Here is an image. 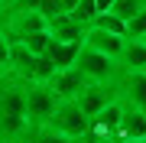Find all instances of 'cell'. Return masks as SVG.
Segmentation results:
<instances>
[{
  "label": "cell",
  "instance_id": "1",
  "mask_svg": "<svg viewBox=\"0 0 146 143\" xmlns=\"http://www.w3.org/2000/svg\"><path fill=\"white\" fill-rule=\"evenodd\" d=\"M26 85L29 81L16 75H0V140L3 143H23L29 133L26 120Z\"/></svg>",
  "mask_w": 146,
  "mask_h": 143
},
{
  "label": "cell",
  "instance_id": "28",
  "mask_svg": "<svg viewBox=\"0 0 146 143\" xmlns=\"http://www.w3.org/2000/svg\"><path fill=\"white\" fill-rule=\"evenodd\" d=\"M0 143H3V140H0Z\"/></svg>",
  "mask_w": 146,
  "mask_h": 143
},
{
  "label": "cell",
  "instance_id": "15",
  "mask_svg": "<svg viewBox=\"0 0 146 143\" xmlns=\"http://www.w3.org/2000/svg\"><path fill=\"white\" fill-rule=\"evenodd\" d=\"M120 69H146V43L143 39H130L120 52Z\"/></svg>",
  "mask_w": 146,
  "mask_h": 143
},
{
  "label": "cell",
  "instance_id": "27",
  "mask_svg": "<svg viewBox=\"0 0 146 143\" xmlns=\"http://www.w3.org/2000/svg\"><path fill=\"white\" fill-rule=\"evenodd\" d=\"M143 43H146V39H143Z\"/></svg>",
  "mask_w": 146,
  "mask_h": 143
},
{
  "label": "cell",
  "instance_id": "21",
  "mask_svg": "<svg viewBox=\"0 0 146 143\" xmlns=\"http://www.w3.org/2000/svg\"><path fill=\"white\" fill-rule=\"evenodd\" d=\"M39 7H42V0H3V20L10 13H26V10H39Z\"/></svg>",
  "mask_w": 146,
  "mask_h": 143
},
{
  "label": "cell",
  "instance_id": "25",
  "mask_svg": "<svg viewBox=\"0 0 146 143\" xmlns=\"http://www.w3.org/2000/svg\"><path fill=\"white\" fill-rule=\"evenodd\" d=\"M117 143H146V140H117Z\"/></svg>",
  "mask_w": 146,
  "mask_h": 143
},
{
  "label": "cell",
  "instance_id": "13",
  "mask_svg": "<svg viewBox=\"0 0 146 143\" xmlns=\"http://www.w3.org/2000/svg\"><path fill=\"white\" fill-rule=\"evenodd\" d=\"M120 140H146V111H140V107H133V104H123Z\"/></svg>",
  "mask_w": 146,
  "mask_h": 143
},
{
  "label": "cell",
  "instance_id": "20",
  "mask_svg": "<svg viewBox=\"0 0 146 143\" xmlns=\"http://www.w3.org/2000/svg\"><path fill=\"white\" fill-rule=\"evenodd\" d=\"M23 43H26L36 55H49V46H52V33H49V29H39V33H33L29 39H23Z\"/></svg>",
  "mask_w": 146,
  "mask_h": 143
},
{
  "label": "cell",
  "instance_id": "19",
  "mask_svg": "<svg viewBox=\"0 0 146 143\" xmlns=\"http://www.w3.org/2000/svg\"><path fill=\"white\" fill-rule=\"evenodd\" d=\"M72 16H75L78 23H84V26H91L94 16H98V0H78L75 10H72Z\"/></svg>",
  "mask_w": 146,
  "mask_h": 143
},
{
  "label": "cell",
  "instance_id": "26",
  "mask_svg": "<svg viewBox=\"0 0 146 143\" xmlns=\"http://www.w3.org/2000/svg\"><path fill=\"white\" fill-rule=\"evenodd\" d=\"M0 20H3V0H0Z\"/></svg>",
  "mask_w": 146,
  "mask_h": 143
},
{
  "label": "cell",
  "instance_id": "22",
  "mask_svg": "<svg viewBox=\"0 0 146 143\" xmlns=\"http://www.w3.org/2000/svg\"><path fill=\"white\" fill-rule=\"evenodd\" d=\"M127 36L130 39H146V10L127 20Z\"/></svg>",
  "mask_w": 146,
  "mask_h": 143
},
{
  "label": "cell",
  "instance_id": "18",
  "mask_svg": "<svg viewBox=\"0 0 146 143\" xmlns=\"http://www.w3.org/2000/svg\"><path fill=\"white\" fill-rule=\"evenodd\" d=\"M143 10H146V0H114V7H110V13H117L120 20H130Z\"/></svg>",
  "mask_w": 146,
  "mask_h": 143
},
{
  "label": "cell",
  "instance_id": "16",
  "mask_svg": "<svg viewBox=\"0 0 146 143\" xmlns=\"http://www.w3.org/2000/svg\"><path fill=\"white\" fill-rule=\"evenodd\" d=\"M23 143H78V140H72V137H65V133L52 130L49 124H42V127H29Z\"/></svg>",
  "mask_w": 146,
  "mask_h": 143
},
{
  "label": "cell",
  "instance_id": "10",
  "mask_svg": "<svg viewBox=\"0 0 146 143\" xmlns=\"http://www.w3.org/2000/svg\"><path fill=\"white\" fill-rule=\"evenodd\" d=\"M36 52L26 46V43H20V39H10V72L16 75V78H23V81H33L36 78Z\"/></svg>",
  "mask_w": 146,
  "mask_h": 143
},
{
  "label": "cell",
  "instance_id": "8",
  "mask_svg": "<svg viewBox=\"0 0 146 143\" xmlns=\"http://www.w3.org/2000/svg\"><path fill=\"white\" fill-rule=\"evenodd\" d=\"M46 85L55 91L58 101H68V98H75L84 85H88V78H84V72L78 69V65H68V69H58L52 78L46 81Z\"/></svg>",
  "mask_w": 146,
  "mask_h": 143
},
{
  "label": "cell",
  "instance_id": "4",
  "mask_svg": "<svg viewBox=\"0 0 146 143\" xmlns=\"http://www.w3.org/2000/svg\"><path fill=\"white\" fill-rule=\"evenodd\" d=\"M75 65L84 72L88 81H117V75H120V62H117V59L98 52V49H91V46H81Z\"/></svg>",
  "mask_w": 146,
  "mask_h": 143
},
{
  "label": "cell",
  "instance_id": "6",
  "mask_svg": "<svg viewBox=\"0 0 146 143\" xmlns=\"http://www.w3.org/2000/svg\"><path fill=\"white\" fill-rule=\"evenodd\" d=\"M117 91H120L123 104H133L140 111H146V69H120Z\"/></svg>",
  "mask_w": 146,
  "mask_h": 143
},
{
  "label": "cell",
  "instance_id": "3",
  "mask_svg": "<svg viewBox=\"0 0 146 143\" xmlns=\"http://www.w3.org/2000/svg\"><path fill=\"white\" fill-rule=\"evenodd\" d=\"M49 127L58 130V133H65V137H72V140H81L84 133L91 130V117L81 111V104L75 98H68V101H58V107H55L52 120H49Z\"/></svg>",
  "mask_w": 146,
  "mask_h": 143
},
{
  "label": "cell",
  "instance_id": "11",
  "mask_svg": "<svg viewBox=\"0 0 146 143\" xmlns=\"http://www.w3.org/2000/svg\"><path fill=\"white\" fill-rule=\"evenodd\" d=\"M120 117H123V101H114V104H107L101 114L91 117V130L101 133V137H117L120 140Z\"/></svg>",
  "mask_w": 146,
  "mask_h": 143
},
{
  "label": "cell",
  "instance_id": "17",
  "mask_svg": "<svg viewBox=\"0 0 146 143\" xmlns=\"http://www.w3.org/2000/svg\"><path fill=\"white\" fill-rule=\"evenodd\" d=\"M91 26H101V29H110L117 36H127V20H120L117 13H98Z\"/></svg>",
  "mask_w": 146,
  "mask_h": 143
},
{
  "label": "cell",
  "instance_id": "9",
  "mask_svg": "<svg viewBox=\"0 0 146 143\" xmlns=\"http://www.w3.org/2000/svg\"><path fill=\"white\" fill-rule=\"evenodd\" d=\"M84 46H91V49H98V52H104V55H110V59L120 62V52H123V46H127V36H117V33L101 29V26H88Z\"/></svg>",
  "mask_w": 146,
  "mask_h": 143
},
{
  "label": "cell",
  "instance_id": "24",
  "mask_svg": "<svg viewBox=\"0 0 146 143\" xmlns=\"http://www.w3.org/2000/svg\"><path fill=\"white\" fill-rule=\"evenodd\" d=\"M78 143H117V137H101V133L88 130V133H84V137H81Z\"/></svg>",
  "mask_w": 146,
  "mask_h": 143
},
{
  "label": "cell",
  "instance_id": "23",
  "mask_svg": "<svg viewBox=\"0 0 146 143\" xmlns=\"http://www.w3.org/2000/svg\"><path fill=\"white\" fill-rule=\"evenodd\" d=\"M0 75H10V36L0 29Z\"/></svg>",
  "mask_w": 146,
  "mask_h": 143
},
{
  "label": "cell",
  "instance_id": "14",
  "mask_svg": "<svg viewBox=\"0 0 146 143\" xmlns=\"http://www.w3.org/2000/svg\"><path fill=\"white\" fill-rule=\"evenodd\" d=\"M81 46H84V43H62V39H52V46H49V59H52L58 69H68V65L78 62Z\"/></svg>",
  "mask_w": 146,
  "mask_h": 143
},
{
  "label": "cell",
  "instance_id": "5",
  "mask_svg": "<svg viewBox=\"0 0 146 143\" xmlns=\"http://www.w3.org/2000/svg\"><path fill=\"white\" fill-rule=\"evenodd\" d=\"M120 98V91H117V81H88L78 94H75V101L81 104V111L94 117V114H101L107 104H114V101Z\"/></svg>",
  "mask_w": 146,
  "mask_h": 143
},
{
  "label": "cell",
  "instance_id": "12",
  "mask_svg": "<svg viewBox=\"0 0 146 143\" xmlns=\"http://www.w3.org/2000/svg\"><path fill=\"white\" fill-rule=\"evenodd\" d=\"M49 33H52V39H62V43H84L88 26L78 23L72 13H62L55 20H49Z\"/></svg>",
  "mask_w": 146,
  "mask_h": 143
},
{
  "label": "cell",
  "instance_id": "2",
  "mask_svg": "<svg viewBox=\"0 0 146 143\" xmlns=\"http://www.w3.org/2000/svg\"><path fill=\"white\" fill-rule=\"evenodd\" d=\"M55 107H58V98L46 81H29L26 85V120H29V127L49 124Z\"/></svg>",
  "mask_w": 146,
  "mask_h": 143
},
{
  "label": "cell",
  "instance_id": "7",
  "mask_svg": "<svg viewBox=\"0 0 146 143\" xmlns=\"http://www.w3.org/2000/svg\"><path fill=\"white\" fill-rule=\"evenodd\" d=\"M0 29L7 33L10 39H29L33 33L39 29H49V20L42 16V10H26V13H10L3 23H0Z\"/></svg>",
  "mask_w": 146,
  "mask_h": 143
}]
</instances>
